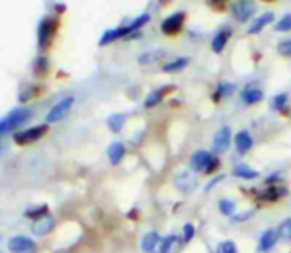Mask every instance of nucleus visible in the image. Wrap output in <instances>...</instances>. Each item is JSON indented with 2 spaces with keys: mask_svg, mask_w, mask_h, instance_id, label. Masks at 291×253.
<instances>
[{
  "mask_svg": "<svg viewBox=\"0 0 291 253\" xmlns=\"http://www.w3.org/2000/svg\"><path fill=\"white\" fill-rule=\"evenodd\" d=\"M57 32V20L55 18H44L38 26V48L46 50L50 46V42L54 40Z\"/></svg>",
  "mask_w": 291,
  "mask_h": 253,
  "instance_id": "f257e3e1",
  "label": "nucleus"
},
{
  "mask_svg": "<svg viewBox=\"0 0 291 253\" xmlns=\"http://www.w3.org/2000/svg\"><path fill=\"white\" fill-rule=\"evenodd\" d=\"M73 103H75V99H73L72 95H68V97H62L57 103H55L54 107L48 111V117H46V121L48 123H57V121H62L70 111H72Z\"/></svg>",
  "mask_w": 291,
  "mask_h": 253,
  "instance_id": "f03ea898",
  "label": "nucleus"
},
{
  "mask_svg": "<svg viewBox=\"0 0 291 253\" xmlns=\"http://www.w3.org/2000/svg\"><path fill=\"white\" fill-rule=\"evenodd\" d=\"M255 10H257V4H255L254 0H238L230 8L232 16L236 20H240V22H246L248 18H252L255 14Z\"/></svg>",
  "mask_w": 291,
  "mask_h": 253,
  "instance_id": "7ed1b4c3",
  "label": "nucleus"
},
{
  "mask_svg": "<svg viewBox=\"0 0 291 253\" xmlns=\"http://www.w3.org/2000/svg\"><path fill=\"white\" fill-rule=\"evenodd\" d=\"M30 117H32V111H30V109H16V111H12L6 119H2L0 125H2L4 133H6V131H12V129H16V126L24 125Z\"/></svg>",
  "mask_w": 291,
  "mask_h": 253,
  "instance_id": "20e7f679",
  "label": "nucleus"
},
{
  "mask_svg": "<svg viewBox=\"0 0 291 253\" xmlns=\"http://www.w3.org/2000/svg\"><path fill=\"white\" fill-rule=\"evenodd\" d=\"M48 133V126L46 125H38L32 129H26V131H20L14 135V141L18 145H28V143H36L38 139H42L44 135Z\"/></svg>",
  "mask_w": 291,
  "mask_h": 253,
  "instance_id": "39448f33",
  "label": "nucleus"
},
{
  "mask_svg": "<svg viewBox=\"0 0 291 253\" xmlns=\"http://www.w3.org/2000/svg\"><path fill=\"white\" fill-rule=\"evenodd\" d=\"M8 249L12 253H34L36 251V243L26 235H14L8 241Z\"/></svg>",
  "mask_w": 291,
  "mask_h": 253,
  "instance_id": "423d86ee",
  "label": "nucleus"
},
{
  "mask_svg": "<svg viewBox=\"0 0 291 253\" xmlns=\"http://www.w3.org/2000/svg\"><path fill=\"white\" fill-rule=\"evenodd\" d=\"M182 22H184V12H174V14H170L168 18L163 20L161 30H163V34H166V36H174V34L181 30Z\"/></svg>",
  "mask_w": 291,
  "mask_h": 253,
  "instance_id": "0eeeda50",
  "label": "nucleus"
},
{
  "mask_svg": "<svg viewBox=\"0 0 291 253\" xmlns=\"http://www.w3.org/2000/svg\"><path fill=\"white\" fill-rule=\"evenodd\" d=\"M232 143V131L230 126H220L218 133L214 135V152H224L228 146Z\"/></svg>",
  "mask_w": 291,
  "mask_h": 253,
  "instance_id": "6e6552de",
  "label": "nucleus"
},
{
  "mask_svg": "<svg viewBox=\"0 0 291 253\" xmlns=\"http://www.w3.org/2000/svg\"><path fill=\"white\" fill-rule=\"evenodd\" d=\"M210 161H212V154H210V152H206V150H198V152H194V154H192V159H190V168H192L194 172H202V170H206V168H208Z\"/></svg>",
  "mask_w": 291,
  "mask_h": 253,
  "instance_id": "1a4fd4ad",
  "label": "nucleus"
},
{
  "mask_svg": "<svg viewBox=\"0 0 291 253\" xmlns=\"http://www.w3.org/2000/svg\"><path fill=\"white\" fill-rule=\"evenodd\" d=\"M277 239H279L277 230H268V232H264L261 237H259V243H257V251H270V249H273V245L277 243Z\"/></svg>",
  "mask_w": 291,
  "mask_h": 253,
  "instance_id": "9d476101",
  "label": "nucleus"
},
{
  "mask_svg": "<svg viewBox=\"0 0 291 253\" xmlns=\"http://www.w3.org/2000/svg\"><path fill=\"white\" fill-rule=\"evenodd\" d=\"M234 143H236V150L240 154H246L252 145H254V139H252V135L248 133V131H240L236 135V139H234Z\"/></svg>",
  "mask_w": 291,
  "mask_h": 253,
  "instance_id": "9b49d317",
  "label": "nucleus"
},
{
  "mask_svg": "<svg viewBox=\"0 0 291 253\" xmlns=\"http://www.w3.org/2000/svg\"><path fill=\"white\" fill-rule=\"evenodd\" d=\"M54 226H55V222H54V217H40V219H36L34 222V226H32V232L36 235H46V234H50L52 230H54Z\"/></svg>",
  "mask_w": 291,
  "mask_h": 253,
  "instance_id": "f8f14e48",
  "label": "nucleus"
},
{
  "mask_svg": "<svg viewBox=\"0 0 291 253\" xmlns=\"http://www.w3.org/2000/svg\"><path fill=\"white\" fill-rule=\"evenodd\" d=\"M264 99V93L261 89H257L254 85H250V87H246V89L242 91V101L246 103V105H255V103H259Z\"/></svg>",
  "mask_w": 291,
  "mask_h": 253,
  "instance_id": "ddd939ff",
  "label": "nucleus"
},
{
  "mask_svg": "<svg viewBox=\"0 0 291 253\" xmlns=\"http://www.w3.org/2000/svg\"><path fill=\"white\" fill-rule=\"evenodd\" d=\"M230 36H232V30H230V28H222L218 34L214 36V40H212V50H214L216 54H220V52L226 48Z\"/></svg>",
  "mask_w": 291,
  "mask_h": 253,
  "instance_id": "4468645a",
  "label": "nucleus"
},
{
  "mask_svg": "<svg viewBox=\"0 0 291 253\" xmlns=\"http://www.w3.org/2000/svg\"><path fill=\"white\" fill-rule=\"evenodd\" d=\"M107 156H109L111 164L121 163V161H123V156H125V146H123V143H119V141L111 143L109 148H107Z\"/></svg>",
  "mask_w": 291,
  "mask_h": 253,
  "instance_id": "2eb2a0df",
  "label": "nucleus"
},
{
  "mask_svg": "<svg viewBox=\"0 0 291 253\" xmlns=\"http://www.w3.org/2000/svg\"><path fill=\"white\" fill-rule=\"evenodd\" d=\"M166 52L164 50H153V52H147V54L139 55V64L141 66H151V64H159L163 59Z\"/></svg>",
  "mask_w": 291,
  "mask_h": 253,
  "instance_id": "dca6fc26",
  "label": "nucleus"
},
{
  "mask_svg": "<svg viewBox=\"0 0 291 253\" xmlns=\"http://www.w3.org/2000/svg\"><path fill=\"white\" fill-rule=\"evenodd\" d=\"M273 22V14L272 12H266V14H261V16H257L255 22L250 26V30H248V34H257V32H261L268 24H272Z\"/></svg>",
  "mask_w": 291,
  "mask_h": 253,
  "instance_id": "f3484780",
  "label": "nucleus"
},
{
  "mask_svg": "<svg viewBox=\"0 0 291 253\" xmlns=\"http://www.w3.org/2000/svg\"><path fill=\"white\" fill-rule=\"evenodd\" d=\"M177 184H179V188H181L182 192H190L196 186V180H194V176L190 172H181L177 176Z\"/></svg>",
  "mask_w": 291,
  "mask_h": 253,
  "instance_id": "a211bd4d",
  "label": "nucleus"
},
{
  "mask_svg": "<svg viewBox=\"0 0 291 253\" xmlns=\"http://www.w3.org/2000/svg\"><path fill=\"white\" fill-rule=\"evenodd\" d=\"M161 243V237L159 234H155V232H151V234H147L143 237V241H141V249L145 253H153L155 251V247Z\"/></svg>",
  "mask_w": 291,
  "mask_h": 253,
  "instance_id": "6ab92c4d",
  "label": "nucleus"
},
{
  "mask_svg": "<svg viewBox=\"0 0 291 253\" xmlns=\"http://www.w3.org/2000/svg\"><path fill=\"white\" fill-rule=\"evenodd\" d=\"M232 174H234V176H238V178H246V180H252V178H255V176H257V172H255L254 168H250L248 164H238Z\"/></svg>",
  "mask_w": 291,
  "mask_h": 253,
  "instance_id": "aec40b11",
  "label": "nucleus"
},
{
  "mask_svg": "<svg viewBox=\"0 0 291 253\" xmlns=\"http://www.w3.org/2000/svg\"><path fill=\"white\" fill-rule=\"evenodd\" d=\"M188 57H179V59H172L170 64H164L163 66V72L166 73H174V72H181V70H184L186 66H188Z\"/></svg>",
  "mask_w": 291,
  "mask_h": 253,
  "instance_id": "412c9836",
  "label": "nucleus"
},
{
  "mask_svg": "<svg viewBox=\"0 0 291 253\" xmlns=\"http://www.w3.org/2000/svg\"><path fill=\"white\" fill-rule=\"evenodd\" d=\"M125 125V115H121V113H115V115H109L107 117V126H109L113 133H119L121 129Z\"/></svg>",
  "mask_w": 291,
  "mask_h": 253,
  "instance_id": "4be33fe9",
  "label": "nucleus"
},
{
  "mask_svg": "<svg viewBox=\"0 0 291 253\" xmlns=\"http://www.w3.org/2000/svg\"><path fill=\"white\" fill-rule=\"evenodd\" d=\"M168 89H170V87H161V89H157V91H153V93H149V97L145 99V107L147 109L155 107V105H157V103L163 99L164 93H166Z\"/></svg>",
  "mask_w": 291,
  "mask_h": 253,
  "instance_id": "5701e85b",
  "label": "nucleus"
},
{
  "mask_svg": "<svg viewBox=\"0 0 291 253\" xmlns=\"http://www.w3.org/2000/svg\"><path fill=\"white\" fill-rule=\"evenodd\" d=\"M234 91H236V85H234V83H218V89L214 93V99L218 101L220 97H230Z\"/></svg>",
  "mask_w": 291,
  "mask_h": 253,
  "instance_id": "b1692460",
  "label": "nucleus"
},
{
  "mask_svg": "<svg viewBox=\"0 0 291 253\" xmlns=\"http://www.w3.org/2000/svg\"><path fill=\"white\" fill-rule=\"evenodd\" d=\"M285 105H287V95H285V93H279L277 97L272 99V107L275 109V111H283V113H285Z\"/></svg>",
  "mask_w": 291,
  "mask_h": 253,
  "instance_id": "393cba45",
  "label": "nucleus"
},
{
  "mask_svg": "<svg viewBox=\"0 0 291 253\" xmlns=\"http://www.w3.org/2000/svg\"><path fill=\"white\" fill-rule=\"evenodd\" d=\"M218 208L224 216H232V214H234V210H236V206H234V202H232V200H220Z\"/></svg>",
  "mask_w": 291,
  "mask_h": 253,
  "instance_id": "a878e982",
  "label": "nucleus"
},
{
  "mask_svg": "<svg viewBox=\"0 0 291 253\" xmlns=\"http://www.w3.org/2000/svg\"><path fill=\"white\" fill-rule=\"evenodd\" d=\"M177 243V237L174 235H168V237H164L163 241H161V247H159V251L161 253H170L172 249V245Z\"/></svg>",
  "mask_w": 291,
  "mask_h": 253,
  "instance_id": "bb28decb",
  "label": "nucleus"
},
{
  "mask_svg": "<svg viewBox=\"0 0 291 253\" xmlns=\"http://www.w3.org/2000/svg\"><path fill=\"white\" fill-rule=\"evenodd\" d=\"M275 30H277V32H289L291 30V14H285L283 18L279 20V22L275 24Z\"/></svg>",
  "mask_w": 291,
  "mask_h": 253,
  "instance_id": "cd10ccee",
  "label": "nucleus"
},
{
  "mask_svg": "<svg viewBox=\"0 0 291 253\" xmlns=\"http://www.w3.org/2000/svg\"><path fill=\"white\" fill-rule=\"evenodd\" d=\"M46 72H48V59L44 55H40L36 59V66H34V73L36 75H44Z\"/></svg>",
  "mask_w": 291,
  "mask_h": 253,
  "instance_id": "c85d7f7f",
  "label": "nucleus"
},
{
  "mask_svg": "<svg viewBox=\"0 0 291 253\" xmlns=\"http://www.w3.org/2000/svg\"><path fill=\"white\" fill-rule=\"evenodd\" d=\"M277 234H279V237H283V239H291V217L289 219H285V222L279 226Z\"/></svg>",
  "mask_w": 291,
  "mask_h": 253,
  "instance_id": "c756f323",
  "label": "nucleus"
},
{
  "mask_svg": "<svg viewBox=\"0 0 291 253\" xmlns=\"http://www.w3.org/2000/svg\"><path fill=\"white\" fill-rule=\"evenodd\" d=\"M277 52H279L281 55H285V57H291V38L277 44Z\"/></svg>",
  "mask_w": 291,
  "mask_h": 253,
  "instance_id": "7c9ffc66",
  "label": "nucleus"
},
{
  "mask_svg": "<svg viewBox=\"0 0 291 253\" xmlns=\"http://www.w3.org/2000/svg\"><path fill=\"white\" fill-rule=\"evenodd\" d=\"M216 253H238V249L236 245H234V241H222Z\"/></svg>",
  "mask_w": 291,
  "mask_h": 253,
  "instance_id": "2f4dec72",
  "label": "nucleus"
},
{
  "mask_svg": "<svg viewBox=\"0 0 291 253\" xmlns=\"http://www.w3.org/2000/svg\"><path fill=\"white\" fill-rule=\"evenodd\" d=\"M46 212H48V208H46V206H40V208H36V210H28V212H26V216L40 219V217L46 216Z\"/></svg>",
  "mask_w": 291,
  "mask_h": 253,
  "instance_id": "473e14b6",
  "label": "nucleus"
},
{
  "mask_svg": "<svg viewBox=\"0 0 291 253\" xmlns=\"http://www.w3.org/2000/svg\"><path fill=\"white\" fill-rule=\"evenodd\" d=\"M194 237V226L192 224H186L184 226V241H190Z\"/></svg>",
  "mask_w": 291,
  "mask_h": 253,
  "instance_id": "72a5a7b5",
  "label": "nucleus"
},
{
  "mask_svg": "<svg viewBox=\"0 0 291 253\" xmlns=\"http://www.w3.org/2000/svg\"><path fill=\"white\" fill-rule=\"evenodd\" d=\"M216 166H218V159H216V156H212V161H210V164H208L206 172H214V170H216Z\"/></svg>",
  "mask_w": 291,
  "mask_h": 253,
  "instance_id": "f704fd0d",
  "label": "nucleus"
},
{
  "mask_svg": "<svg viewBox=\"0 0 291 253\" xmlns=\"http://www.w3.org/2000/svg\"><path fill=\"white\" fill-rule=\"evenodd\" d=\"M252 216V212H246V214H242V216H236L234 217V222H242V219H246V217Z\"/></svg>",
  "mask_w": 291,
  "mask_h": 253,
  "instance_id": "c9c22d12",
  "label": "nucleus"
}]
</instances>
